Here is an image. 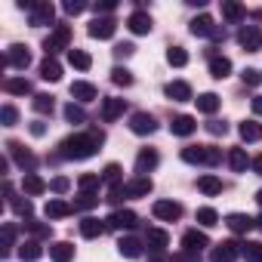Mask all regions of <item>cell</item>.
<instances>
[{
    "instance_id": "cell-1",
    "label": "cell",
    "mask_w": 262,
    "mask_h": 262,
    "mask_svg": "<svg viewBox=\"0 0 262 262\" xmlns=\"http://www.w3.org/2000/svg\"><path fill=\"white\" fill-rule=\"evenodd\" d=\"M105 142V133L102 129H86V133H74V136H68L59 148V155L65 158V161H86V158H93L96 151H99V145Z\"/></svg>"
},
{
    "instance_id": "cell-2",
    "label": "cell",
    "mask_w": 262,
    "mask_h": 262,
    "mask_svg": "<svg viewBox=\"0 0 262 262\" xmlns=\"http://www.w3.org/2000/svg\"><path fill=\"white\" fill-rule=\"evenodd\" d=\"M151 191H155V182H151L148 176H136V179L123 182V185H114L111 194H108V201L117 204V201H123V198H148Z\"/></svg>"
},
{
    "instance_id": "cell-3",
    "label": "cell",
    "mask_w": 262,
    "mask_h": 262,
    "mask_svg": "<svg viewBox=\"0 0 262 262\" xmlns=\"http://www.w3.org/2000/svg\"><path fill=\"white\" fill-rule=\"evenodd\" d=\"M182 161L201 164V167H216L222 161V151L216 145H188V148H182Z\"/></svg>"
},
{
    "instance_id": "cell-4",
    "label": "cell",
    "mask_w": 262,
    "mask_h": 262,
    "mask_svg": "<svg viewBox=\"0 0 262 262\" xmlns=\"http://www.w3.org/2000/svg\"><path fill=\"white\" fill-rule=\"evenodd\" d=\"M68 43H71V28L68 25H56L50 31V37L43 40V50H47V56H56V53L68 50Z\"/></svg>"
},
{
    "instance_id": "cell-5",
    "label": "cell",
    "mask_w": 262,
    "mask_h": 262,
    "mask_svg": "<svg viewBox=\"0 0 262 262\" xmlns=\"http://www.w3.org/2000/svg\"><path fill=\"white\" fill-rule=\"evenodd\" d=\"M129 129H133L136 136H151L158 129V120L148 111H136V114H129Z\"/></svg>"
},
{
    "instance_id": "cell-6",
    "label": "cell",
    "mask_w": 262,
    "mask_h": 262,
    "mask_svg": "<svg viewBox=\"0 0 262 262\" xmlns=\"http://www.w3.org/2000/svg\"><path fill=\"white\" fill-rule=\"evenodd\" d=\"M191 34H194V37H213V40H222V37H225L222 28H219L210 16H198V19H191Z\"/></svg>"
},
{
    "instance_id": "cell-7",
    "label": "cell",
    "mask_w": 262,
    "mask_h": 262,
    "mask_svg": "<svg viewBox=\"0 0 262 262\" xmlns=\"http://www.w3.org/2000/svg\"><path fill=\"white\" fill-rule=\"evenodd\" d=\"M7 151H10V158L19 164V170H22V173H34V167H37V158H34L28 148H22L19 142H7Z\"/></svg>"
},
{
    "instance_id": "cell-8",
    "label": "cell",
    "mask_w": 262,
    "mask_h": 262,
    "mask_svg": "<svg viewBox=\"0 0 262 262\" xmlns=\"http://www.w3.org/2000/svg\"><path fill=\"white\" fill-rule=\"evenodd\" d=\"M241 250H244V244H237V241H222V244L213 247L210 259H213V262H237Z\"/></svg>"
},
{
    "instance_id": "cell-9",
    "label": "cell",
    "mask_w": 262,
    "mask_h": 262,
    "mask_svg": "<svg viewBox=\"0 0 262 262\" xmlns=\"http://www.w3.org/2000/svg\"><path fill=\"white\" fill-rule=\"evenodd\" d=\"M105 222H108V228H114V231H129V228H136L139 216H136L133 210H114Z\"/></svg>"
},
{
    "instance_id": "cell-10",
    "label": "cell",
    "mask_w": 262,
    "mask_h": 262,
    "mask_svg": "<svg viewBox=\"0 0 262 262\" xmlns=\"http://www.w3.org/2000/svg\"><path fill=\"white\" fill-rule=\"evenodd\" d=\"M114 31H117V22H114L111 16H96V19L90 22V37H96V40L114 37Z\"/></svg>"
},
{
    "instance_id": "cell-11",
    "label": "cell",
    "mask_w": 262,
    "mask_h": 262,
    "mask_svg": "<svg viewBox=\"0 0 262 262\" xmlns=\"http://www.w3.org/2000/svg\"><path fill=\"white\" fill-rule=\"evenodd\" d=\"M145 247H148L151 256H164L167 247H170V234H167L164 228H148V234H145Z\"/></svg>"
},
{
    "instance_id": "cell-12",
    "label": "cell",
    "mask_w": 262,
    "mask_h": 262,
    "mask_svg": "<svg viewBox=\"0 0 262 262\" xmlns=\"http://www.w3.org/2000/svg\"><path fill=\"white\" fill-rule=\"evenodd\" d=\"M4 65L25 71V68L31 65V53H28V47H22V43H13V47L7 50V59H4Z\"/></svg>"
},
{
    "instance_id": "cell-13",
    "label": "cell",
    "mask_w": 262,
    "mask_h": 262,
    "mask_svg": "<svg viewBox=\"0 0 262 262\" xmlns=\"http://www.w3.org/2000/svg\"><path fill=\"white\" fill-rule=\"evenodd\" d=\"M53 22H56V7H53V4L40 0V4L31 7V25L43 28V25H53Z\"/></svg>"
},
{
    "instance_id": "cell-14",
    "label": "cell",
    "mask_w": 262,
    "mask_h": 262,
    "mask_svg": "<svg viewBox=\"0 0 262 262\" xmlns=\"http://www.w3.org/2000/svg\"><path fill=\"white\" fill-rule=\"evenodd\" d=\"M237 43H241L247 53H256V50L262 47V31H259L256 25H244V28L237 31Z\"/></svg>"
},
{
    "instance_id": "cell-15",
    "label": "cell",
    "mask_w": 262,
    "mask_h": 262,
    "mask_svg": "<svg viewBox=\"0 0 262 262\" xmlns=\"http://www.w3.org/2000/svg\"><path fill=\"white\" fill-rule=\"evenodd\" d=\"M151 213H155L158 219H164V222H176V219L182 216V204H176V201H155Z\"/></svg>"
},
{
    "instance_id": "cell-16",
    "label": "cell",
    "mask_w": 262,
    "mask_h": 262,
    "mask_svg": "<svg viewBox=\"0 0 262 262\" xmlns=\"http://www.w3.org/2000/svg\"><path fill=\"white\" fill-rule=\"evenodd\" d=\"M204 247H210V237H207L204 231L188 228V231L182 234V250H188V253H198V256H201V250H204Z\"/></svg>"
},
{
    "instance_id": "cell-17",
    "label": "cell",
    "mask_w": 262,
    "mask_h": 262,
    "mask_svg": "<svg viewBox=\"0 0 262 262\" xmlns=\"http://www.w3.org/2000/svg\"><path fill=\"white\" fill-rule=\"evenodd\" d=\"M123 111H126V102H123V99H114V96L102 99V111H99V114H102V120H105V123H114Z\"/></svg>"
},
{
    "instance_id": "cell-18",
    "label": "cell",
    "mask_w": 262,
    "mask_h": 262,
    "mask_svg": "<svg viewBox=\"0 0 262 262\" xmlns=\"http://www.w3.org/2000/svg\"><path fill=\"white\" fill-rule=\"evenodd\" d=\"M126 28L133 31V34H148V31L155 28V22H151V16H148L145 10H136L133 16L126 19Z\"/></svg>"
},
{
    "instance_id": "cell-19",
    "label": "cell",
    "mask_w": 262,
    "mask_h": 262,
    "mask_svg": "<svg viewBox=\"0 0 262 262\" xmlns=\"http://www.w3.org/2000/svg\"><path fill=\"white\" fill-rule=\"evenodd\" d=\"M71 99H77V102H96L99 99V90L90 80H74L71 83Z\"/></svg>"
},
{
    "instance_id": "cell-20",
    "label": "cell",
    "mask_w": 262,
    "mask_h": 262,
    "mask_svg": "<svg viewBox=\"0 0 262 262\" xmlns=\"http://www.w3.org/2000/svg\"><path fill=\"white\" fill-rule=\"evenodd\" d=\"M158 161H161V158H158L155 148H142L139 158H136V176H148V173L158 167Z\"/></svg>"
},
{
    "instance_id": "cell-21",
    "label": "cell",
    "mask_w": 262,
    "mask_h": 262,
    "mask_svg": "<svg viewBox=\"0 0 262 262\" xmlns=\"http://www.w3.org/2000/svg\"><path fill=\"white\" fill-rule=\"evenodd\" d=\"M225 225H228L234 234H247L250 228H256V219L247 216V213H231V216H225Z\"/></svg>"
},
{
    "instance_id": "cell-22",
    "label": "cell",
    "mask_w": 262,
    "mask_h": 262,
    "mask_svg": "<svg viewBox=\"0 0 262 262\" xmlns=\"http://www.w3.org/2000/svg\"><path fill=\"white\" fill-rule=\"evenodd\" d=\"M117 250H120V256H126V259H139L142 250H145V241H139V237H120V241H117Z\"/></svg>"
},
{
    "instance_id": "cell-23",
    "label": "cell",
    "mask_w": 262,
    "mask_h": 262,
    "mask_svg": "<svg viewBox=\"0 0 262 262\" xmlns=\"http://www.w3.org/2000/svg\"><path fill=\"white\" fill-rule=\"evenodd\" d=\"M47 188H50V185H47L37 173H25V176H22V191H25L28 198H37V194H43Z\"/></svg>"
},
{
    "instance_id": "cell-24",
    "label": "cell",
    "mask_w": 262,
    "mask_h": 262,
    "mask_svg": "<svg viewBox=\"0 0 262 262\" xmlns=\"http://www.w3.org/2000/svg\"><path fill=\"white\" fill-rule=\"evenodd\" d=\"M164 93H167V99H173V102H188V99H191V86H188L185 80H170Z\"/></svg>"
},
{
    "instance_id": "cell-25",
    "label": "cell",
    "mask_w": 262,
    "mask_h": 262,
    "mask_svg": "<svg viewBox=\"0 0 262 262\" xmlns=\"http://www.w3.org/2000/svg\"><path fill=\"white\" fill-rule=\"evenodd\" d=\"M19 256H22V262H37V259L43 256V247H40V241H34V237L22 241V244H19Z\"/></svg>"
},
{
    "instance_id": "cell-26",
    "label": "cell",
    "mask_w": 262,
    "mask_h": 262,
    "mask_svg": "<svg viewBox=\"0 0 262 262\" xmlns=\"http://www.w3.org/2000/svg\"><path fill=\"white\" fill-rule=\"evenodd\" d=\"M222 19L231 22V25H237V22L247 19V10L241 4H234V0H222Z\"/></svg>"
},
{
    "instance_id": "cell-27",
    "label": "cell",
    "mask_w": 262,
    "mask_h": 262,
    "mask_svg": "<svg viewBox=\"0 0 262 262\" xmlns=\"http://www.w3.org/2000/svg\"><path fill=\"white\" fill-rule=\"evenodd\" d=\"M170 129H173V136H191L194 129H198V123H194V117H188V114H179V117H173Z\"/></svg>"
},
{
    "instance_id": "cell-28",
    "label": "cell",
    "mask_w": 262,
    "mask_h": 262,
    "mask_svg": "<svg viewBox=\"0 0 262 262\" xmlns=\"http://www.w3.org/2000/svg\"><path fill=\"white\" fill-rule=\"evenodd\" d=\"M105 228H108V222H102V219H96V216H83V219H80V234H83V237H99Z\"/></svg>"
},
{
    "instance_id": "cell-29",
    "label": "cell",
    "mask_w": 262,
    "mask_h": 262,
    "mask_svg": "<svg viewBox=\"0 0 262 262\" xmlns=\"http://www.w3.org/2000/svg\"><path fill=\"white\" fill-rule=\"evenodd\" d=\"M50 259L53 262H71L74 259V247L68 241H56V244H50Z\"/></svg>"
},
{
    "instance_id": "cell-30",
    "label": "cell",
    "mask_w": 262,
    "mask_h": 262,
    "mask_svg": "<svg viewBox=\"0 0 262 262\" xmlns=\"http://www.w3.org/2000/svg\"><path fill=\"white\" fill-rule=\"evenodd\" d=\"M4 90L10 96H31V80H25V77H7Z\"/></svg>"
},
{
    "instance_id": "cell-31",
    "label": "cell",
    "mask_w": 262,
    "mask_h": 262,
    "mask_svg": "<svg viewBox=\"0 0 262 262\" xmlns=\"http://www.w3.org/2000/svg\"><path fill=\"white\" fill-rule=\"evenodd\" d=\"M93 207H99V194H96V191H80V194L74 198V204H71L74 213H86V210H93Z\"/></svg>"
},
{
    "instance_id": "cell-32",
    "label": "cell",
    "mask_w": 262,
    "mask_h": 262,
    "mask_svg": "<svg viewBox=\"0 0 262 262\" xmlns=\"http://www.w3.org/2000/svg\"><path fill=\"white\" fill-rule=\"evenodd\" d=\"M7 198H10V207H13L19 216H25V222H28V219H31V210H34L31 201H28V198H16V191H13L10 185H7Z\"/></svg>"
},
{
    "instance_id": "cell-33",
    "label": "cell",
    "mask_w": 262,
    "mask_h": 262,
    "mask_svg": "<svg viewBox=\"0 0 262 262\" xmlns=\"http://www.w3.org/2000/svg\"><path fill=\"white\" fill-rule=\"evenodd\" d=\"M237 133H241L244 142H259V139H262V123H256V120H244V123L237 126Z\"/></svg>"
},
{
    "instance_id": "cell-34",
    "label": "cell",
    "mask_w": 262,
    "mask_h": 262,
    "mask_svg": "<svg viewBox=\"0 0 262 262\" xmlns=\"http://www.w3.org/2000/svg\"><path fill=\"white\" fill-rule=\"evenodd\" d=\"M40 77H43V80H50V83H56V80L62 77V65H59L53 56H47V59L40 62Z\"/></svg>"
},
{
    "instance_id": "cell-35",
    "label": "cell",
    "mask_w": 262,
    "mask_h": 262,
    "mask_svg": "<svg viewBox=\"0 0 262 262\" xmlns=\"http://www.w3.org/2000/svg\"><path fill=\"white\" fill-rule=\"evenodd\" d=\"M250 164H253V161L247 158V151H244V148H231V151H228V167H231L234 173H247V167H250Z\"/></svg>"
},
{
    "instance_id": "cell-36",
    "label": "cell",
    "mask_w": 262,
    "mask_h": 262,
    "mask_svg": "<svg viewBox=\"0 0 262 262\" xmlns=\"http://www.w3.org/2000/svg\"><path fill=\"white\" fill-rule=\"evenodd\" d=\"M25 228H28V234H31L34 241H50V237H53V225H50V222H34V219H28Z\"/></svg>"
},
{
    "instance_id": "cell-37",
    "label": "cell",
    "mask_w": 262,
    "mask_h": 262,
    "mask_svg": "<svg viewBox=\"0 0 262 262\" xmlns=\"http://www.w3.org/2000/svg\"><path fill=\"white\" fill-rule=\"evenodd\" d=\"M43 213H47V219H65V216H68V213H74V210H71V204H65V201H59V198H53V201L47 204V210H43Z\"/></svg>"
},
{
    "instance_id": "cell-38",
    "label": "cell",
    "mask_w": 262,
    "mask_h": 262,
    "mask_svg": "<svg viewBox=\"0 0 262 262\" xmlns=\"http://www.w3.org/2000/svg\"><path fill=\"white\" fill-rule=\"evenodd\" d=\"M68 65L77 68V71H90L93 59H90V53H83V50H68Z\"/></svg>"
},
{
    "instance_id": "cell-39",
    "label": "cell",
    "mask_w": 262,
    "mask_h": 262,
    "mask_svg": "<svg viewBox=\"0 0 262 262\" xmlns=\"http://www.w3.org/2000/svg\"><path fill=\"white\" fill-rule=\"evenodd\" d=\"M210 74H213L216 80L228 77V74H231V62H228L225 56H213V59H210Z\"/></svg>"
},
{
    "instance_id": "cell-40",
    "label": "cell",
    "mask_w": 262,
    "mask_h": 262,
    "mask_svg": "<svg viewBox=\"0 0 262 262\" xmlns=\"http://www.w3.org/2000/svg\"><path fill=\"white\" fill-rule=\"evenodd\" d=\"M198 191H204V194H210V198H213V194H222V179H216V176L207 173V176L198 179Z\"/></svg>"
},
{
    "instance_id": "cell-41",
    "label": "cell",
    "mask_w": 262,
    "mask_h": 262,
    "mask_svg": "<svg viewBox=\"0 0 262 262\" xmlns=\"http://www.w3.org/2000/svg\"><path fill=\"white\" fill-rule=\"evenodd\" d=\"M194 102H198V111H204V114H216V108H219V96L216 93H201Z\"/></svg>"
},
{
    "instance_id": "cell-42",
    "label": "cell",
    "mask_w": 262,
    "mask_h": 262,
    "mask_svg": "<svg viewBox=\"0 0 262 262\" xmlns=\"http://www.w3.org/2000/svg\"><path fill=\"white\" fill-rule=\"evenodd\" d=\"M13 247H16V225L13 222H4V247H0V253L10 256Z\"/></svg>"
},
{
    "instance_id": "cell-43",
    "label": "cell",
    "mask_w": 262,
    "mask_h": 262,
    "mask_svg": "<svg viewBox=\"0 0 262 262\" xmlns=\"http://www.w3.org/2000/svg\"><path fill=\"white\" fill-rule=\"evenodd\" d=\"M167 62H170L173 68H185V65H188V53H185L182 47H170V50H167Z\"/></svg>"
},
{
    "instance_id": "cell-44",
    "label": "cell",
    "mask_w": 262,
    "mask_h": 262,
    "mask_svg": "<svg viewBox=\"0 0 262 262\" xmlns=\"http://www.w3.org/2000/svg\"><path fill=\"white\" fill-rule=\"evenodd\" d=\"M31 105H34V111H37V114H53V108H56L53 96H47V93H37Z\"/></svg>"
},
{
    "instance_id": "cell-45",
    "label": "cell",
    "mask_w": 262,
    "mask_h": 262,
    "mask_svg": "<svg viewBox=\"0 0 262 262\" xmlns=\"http://www.w3.org/2000/svg\"><path fill=\"white\" fill-rule=\"evenodd\" d=\"M241 256H244L247 262H262V244H259V241H247L244 250H241Z\"/></svg>"
},
{
    "instance_id": "cell-46",
    "label": "cell",
    "mask_w": 262,
    "mask_h": 262,
    "mask_svg": "<svg viewBox=\"0 0 262 262\" xmlns=\"http://www.w3.org/2000/svg\"><path fill=\"white\" fill-rule=\"evenodd\" d=\"M198 222H201L204 228H213V225H219V213H216L213 207H201V210H198Z\"/></svg>"
},
{
    "instance_id": "cell-47",
    "label": "cell",
    "mask_w": 262,
    "mask_h": 262,
    "mask_svg": "<svg viewBox=\"0 0 262 262\" xmlns=\"http://www.w3.org/2000/svg\"><path fill=\"white\" fill-rule=\"evenodd\" d=\"M99 182H102V176H99V173H83V176L77 179V188H80V191H96V188H99Z\"/></svg>"
},
{
    "instance_id": "cell-48",
    "label": "cell",
    "mask_w": 262,
    "mask_h": 262,
    "mask_svg": "<svg viewBox=\"0 0 262 262\" xmlns=\"http://www.w3.org/2000/svg\"><path fill=\"white\" fill-rule=\"evenodd\" d=\"M111 80H114L117 86H129V83H133V71H129V68H120V65H117V68L111 71Z\"/></svg>"
},
{
    "instance_id": "cell-49",
    "label": "cell",
    "mask_w": 262,
    "mask_h": 262,
    "mask_svg": "<svg viewBox=\"0 0 262 262\" xmlns=\"http://www.w3.org/2000/svg\"><path fill=\"white\" fill-rule=\"evenodd\" d=\"M102 182H108V185H123V182H120V167H117V164H108L105 173H102Z\"/></svg>"
},
{
    "instance_id": "cell-50",
    "label": "cell",
    "mask_w": 262,
    "mask_h": 262,
    "mask_svg": "<svg viewBox=\"0 0 262 262\" xmlns=\"http://www.w3.org/2000/svg\"><path fill=\"white\" fill-rule=\"evenodd\" d=\"M65 117H68L71 123H83V120H86L83 108H80V105H74V102H71V105H65Z\"/></svg>"
},
{
    "instance_id": "cell-51",
    "label": "cell",
    "mask_w": 262,
    "mask_h": 262,
    "mask_svg": "<svg viewBox=\"0 0 262 262\" xmlns=\"http://www.w3.org/2000/svg\"><path fill=\"white\" fill-rule=\"evenodd\" d=\"M16 120H19V111L13 105H4V111H0V123H4V126H16Z\"/></svg>"
},
{
    "instance_id": "cell-52",
    "label": "cell",
    "mask_w": 262,
    "mask_h": 262,
    "mask_svg": "<svg viewBox=\"0 0 262 262\" xmlns=\"http://www.w3.org/2000/svg\"><path fill=\"white\" fill-rule=\"evenodd\" d=\"M207 129H210L213 136H225V133H228V123H225V120H210Z\"/></svg>"
},
{
    "instance_id": "cell-53",
    "label": "cell",
    "mask_w": 262,
    "mask_h": 262,
    "mask_svg": "<svg viewBox=\"0 0 262 262\" xmlns=\"http://www.w3.org/2000/svg\"><path fill=\"white\" fill-rule=\"evenodd\" d=\"M241 77H244V83H247V86H256V83L262 80V71H256V68H247Z\"/></svg>"
},
{
    "instance_id": "cell-54",
    "label": "cell",
    "mask_w": 262,
    "mask_h": 262,
    "mask_svg": "<svg viewBox=\"0 0 262 262\" xmlns=\"http://www.w3.org/2000/svg\"><path fill=\"white\" fill-rule=\"evenodd\" d=\"M50 188H53V191H56V194H65V191H68V188H71V182H68V179H65V176H56V179H53V182H50Z\"/></svg>"
},
{
    "instance_id": "cell-55",
    "label": "cell",
    "mask_w": 262,
    "mask_h": 262,
    "mask_svg": "<svg viewBox=\"0 0 262 262\" xmlns=\"http://www.w3.org/2000/svg\"><path fill=\"white\" fill-rule=\"evenodd\" d=\"M170 262H201V256L198 253H188V250H179V253H173Z\"/></svg>"
},
{
    "instance_id": "cell-56",
    "label": "cell",
    "mask_w": 262,
    "mask_h": 262,
    "mask_svg": "<svg viewBox=\"0 0 262 262\" xmlns=\"http://www.w3.org/2000/svg\"><path fill=\"white\" fill-rule=\"evenodd\" d=\"M133 53H136L133 43H117V47H114V56H117V59H129Z\"/></svg>"
},
{
    "instance_id": "cell-57",
    "label": "cell",
    "mask_w": 262,
    "mask_h": 262,
    "mask_svg": "<svg viewBox=\"0 0 262 262\" xmlns=\"http://www.w3.org/2000/svg\"><path fill=\"white\" fill-rule=\"evenodd\" d=\"M83 10H86L83 0H68V4H65V13H68V16H77V13H83Z\"/></svg>"
},
{
    "instance_id": "cell-58",
    "label": "cell",
    "mask_w": 262,
    "mask_h": 262,
    "mask_svg": "<svg viewBox=\"0 0 262 262\" xmlns=\"http://www.w3.org/2000/svg\"><path fill=\"white\" fill-rule=\"evenodd\" d=\"M117 10V0H102V4H96V13H105V16H111Z\"/></svg>"
},
{
    "instance_id": "cell-59",
    "label": "cell",
    "mask_w": 262,
    "mask_h": 262,
    "mask_svg": "<svg viewBox=\"0 0 262 262\" xmlns=\"http://www.w3.org/2000/svg\"><path fill=\"white\" fill-rule=\"evenodd\" d=\"M31 133H34V136H43V133H47V126H43L40 120H34V123H31Z\"/></svg>"
},
{
    "instance_id": "cell-60",
    "label": "cell",
    "mask_w": 262,
    "mask_h": 262,
    "mask_svg": "<svg viewBox=\"0 0 262 262\" xmlns=\"http://www.w3.org/2000/svg\"><path fill=\"white\" fill-rule=\"evenodd\" d=\"M250 167H253V173H256V176H262V155H259V158H253V164H250Z\"/></svg>"
},
{
    "instance_id": "cell-61",
    "label": "cell",
    "mask_w": 262,
    "mask_h": 262,
    "mask_svg": "<svg viewBox=\"0 0 262 262\" xmlns=\"http://www.w3.org/2000/svg\"><path fill=\"white\" fill-rule=\"evenodd\" d=\"M253 111H256V114H262V96H256V99H253Z\"/></svg>"
},
{
    "instance_id": "cell-62",
    "label": "cell",
    "mask_w": 262,
    "mask_h": 262,
    "mask_svg": "<svg viewBox=\"0 0 262 262\" xmlns=\"http://www.w3.org/2000/svg\"><path fill=\"white\" fill-rule=\"evenodd\" d=\"M256 204H259V207H262V188H259V191H256Z\"/></svg>"
},
{
    "instance_id": "cell-63",
    "label": "cell",
    "mask_w": 262,
    "mask_h": 262,
    "mask_svg": "<svg viewBox=\"0 0 262 262\" xmlns=\"http://www.w3.org/2000/svg\"><path fill=\"white\" fill-rule=\"evenodd\" d=\"M148 262H167V259H164V256H151Z\"/></svg>"
},
{
    "instance_id": "cell-64",
    "label": "cell",
    "mask_w": 262,
    "mask_h": 262,
    "mask_svg": "<svg viewBox=\"0 0 262 262\" xmlns=\"http://www.w3.org/2000/svg\"><path fill=\"white\" fill-rule=\"evenodd\" d=\"M256 228H259V231H262V216H259V219H256Z\"/></svg>"
}]
</instances>
